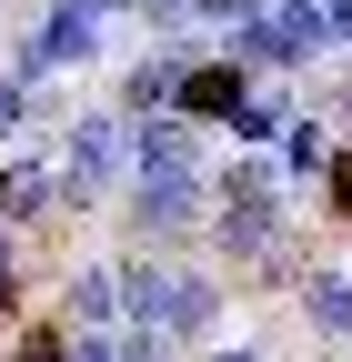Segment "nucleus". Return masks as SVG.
<instances>
[{
    "instance_id": "nucleus-1",
    "label": "nucleus",
    "mask_w": 352,
    "mask_h": 362,
    "mask_svg": "<svg viewBox=\"0 0 352 362\" xmlns=\"http://www.w3.org/2000/svg\"><path fill=\"white\" fill-rule=\"evenodd\" d=\"M121 302L141 332H201L211 322V282L201 272H161V262H131L121 272Z\"/></svg>"
},
{
    "instance_id": "nucleus-2",
    "label": "nucleus",
    "mask_w": 352,
    "mask_h": 362,
    "mask_svg": "<svg viewBox=\"0 0 352 362\" xmlns=\"http://www.w3.org/2000/svg\"><path fill=\"white\" fill-rule=\"evenodd\" d=\"M272 202H282V181H272V171H242L232 192H222V252H232V262H252L262 242H272V221H282Z\"/></svg>"
},
{
    "instance_id": "nucleus-3",
    "label": "nucleus",
    "mask_w": 352,
    "mask_h": 362,
    "mask_svg": "<svg viewBox=\"0 0 352 362\" xmlns=\"http://www.w3.org/2000/svg\"><path fill=\"white\" fill-rule=\"evenodd\" d=\"M131 221H141V242L192 232V221H201V181H192V171H151V181H131Z\"/></svg>"
},
{
    "instance_id": "nucleus-4",
    "label": "nucleus",
    "mask_w": 352,
    "mask_h": 362,
    "mask_svg": "<svg viewBox=\"0 0 352 362\" xmlns=\"http://www.w3.org/2000/svg\"><path fill=\"white\" fill-rule=\"evenodd\" d=\"M101 11H111V0H61L51 21H40V40L20 51V71H71V61H91V40H101Z\"/></svg>"
},
{
    "instance_id": "nucleus-5",
    "label": "nucleus",
    "mask_w": 352,
    "mask_h": 362,
    "mask_svg": "<svg viewBox=\"0 0 352 362\" xmlns=\"http://www.w3.org/2000/svg\"><path fill=\"white\" fill-rule=\"evenodd\" d=\"M151 171H192V121L182 111H141L131 121V181H151Z\"/></svg>"
},
{
    "instance_id": "nucleus-6",
    "label": "nucleus",
    "mask_w": 352,
    "mask_h": 362,
    "mask_svg": "<svg viewBox=\"0 0 352 362\" xmlns=\"http://www.w3.org/2000/svg\"><path fill=\"white\" fill-rule=\"evenodd\" d=\"M51 202H71V181H61V161H20L11 181H0V211H11V221H40Z\"/></svg>"
},
{
    "instance_id": "nucleus-7",
    "label": "nucleus",
    "mask_w": 352,
    "mask_h": 362,
    "mask_svg": "<svg viewBox=\"0 0 352 362\" xmlns=\"http://www.w3.org/2000/svg\"><path fill=\"white\" fill-rule=\"evenodd\" d=\"M182 121H222L242 111V71H182V101H171Z\"/></svg>"
},
{
    "instance_id": "nucleus-8",
    "label": "nucleus",
    "mask_w": 352,
    "mask_h": 362,
    "mask_svg": "<svg viewBox=\"0 0 352 362\" xmlns=\"http://www.w3.org/2000/svg\"><path fill=\"white\" fill-rule=\"evenodd\" d=\"M182 51H161V61H141V71H131V111H171V101H182Z\"/></svg>"
},
{
    "instance_id": "nucleus-9",
    "label": "nucleus",
    "mask_w": 352,
    "mask_h": 362,
    "mask_svg": "<svg viewBox=\"0 0 352 362\" xmlns=\"http://www.w3.org/2000/svg\"><path fill=\"white\" fill-rule=\"evenodd\" d=\"M302 302H312V322H322V332H342V342H352V282H342V272H322Z\"/></svg>"
},
{
    "instance_id": "nucleus-10",
    "label": "nucleus",
    "mask_w": 352,
    "mask_h": 362,
    "mask_svg": "<svg viewBox=\"0 0 352 362\" xmlns=\"http://www.w3.org/2000/svg\"><path fill=\"white\" fill-rule=\"evenodd\" d=\"M71 312H81V322H111V312H121V272H81V282H71Z\"/></svg>"
},
{
    "instance_id": "nucleus-11",
    "label": "nucleus",
    "mask_w": 352,
    "mask_h": 362,
    "mask_svg": "<svg viewBox=\"0 0 352 362\" xmlns=\"http://www.w3.org/2000/svg\"><path fill=\"white\" fill-rule=\"evenodd\" d=\"M232 121H242V141H272V131H282V111H272V101H242Z\"/></svg>"
},
{
    "instance_id": "nucleus-12",
    "label": "nucleus",
    "mask_w": 352,
    "mask_h": 362,
    "mask_svg": "<svg viewBox=\"0 0 352 362\" xmlns=\"http://www.w3.org/2000/svg\"><path fill=\"white\" fill-rule=\"evenodd\" d=\"M121 362H171V332H131V342H121Z\"/></svg>"
},
{
    "instance_id": "nucleus-13",
    "label": "nucleus",
    "mask_w": 352,
    "mask_h": 362,
    "mask_svg": "<svg viewBox=\"0 0 352 362\" xmlns=\"http://www.w3.org/2000/svg\"><path fill=\"white\" fill-rule=\"evenodd\" d=\"M20 362H71V342H61V332H30V342H20Z\"/></svg>"
},
{
    "instance_id": "nucleus-14",
    "label": "nucleus",
    "mask_w": 352,
    "mask_h": 362,
    "mask_svg": "<svg viewBox=\"0 0 352 362\" xmlns=\"http://www.w3.org/2000/svg\"><path fill=\"white\" fill-rule=\"evenodd\" d=\"M20 111H30V101H20V81H0V141L20 131Z\"/></svg>"
},
{
    "instance_id": "nucleus-15",
    "label": "nucleus",
    "mask_w": 352,
    "mask_h": 362,
    "mask_svg": "<svg viewBox=\"0 0 352 362\" xmlns=\"http://www.w3.org/2000/svg\"><path fill=\"white\" fill-rule=\"evenodd\" d=\"M332 211H352V151L332 161Z\"/></svg>"
},
{
    "instance_id": "nucleus-16",
    "label": "nucleus",
    "mask_w": 352,
    "mask_h": 362,
    "mask_svg": "<svg viewBox=\"0 0 352 362\" xmlns=\"http://www.w3.org/2000/svg\"><path fill=\"white\" fill-rule=\"evenodd\" d=\"M71 362H121V352L111 342H71Z\"/></svg>"
},
{
    "instance_id": "nucleus-17",
    "label": "nucleus",
    "mask_w": 352,
    "mask_h": 362,
    "mask_svg": "<svg viewBox=\"0 0 352 362\" xmlns=\"http://www.w3.org/2000/svg\"><path fill=\"white\" fill-rule=\"evenodd\" d=\"M0 272H11V211H0Z\"/></svg>"
},
{
    "instance_id": "nucleus-18",
    "label": "nucleus",
    "mask_w": 352,
    "mask_h": 362,
    "mask_svg": "<svg viewBox=\"0 0 352 362\" xmlns=\"http://www.w3.org/2000/svg\"><path fill=\"white\" fill-rule=\"evenodd\" d=\"M211 362H262V352H211Z\"/></svg>"
}]
</instances>
